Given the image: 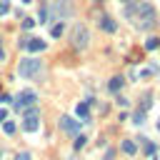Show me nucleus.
I'll return each mask as SVG.
<instances>
[{"label":"nucleus","instance_id":"1","mask_svg":"<svg viewBox=\"0 0 160 160\" xmlns=\"http://www.w3.org/2000/svg\"><path fill=\"white\" fill-rule=\"evenodd\" d=\"M135 10H138V28L140 30H150L155 25V10H152V5L150 2H140Z\"/></svg>","mask_w":160,"mask_h":160},{"label":"nucleus","instance_id":"2","mask_svg":"<svg viewBox=\"0 0 160 160\" xmlns=\"http://www.w3.org/2000/svg\"><path fill=\"white\" fill-rule=\"evenodd\" d=\"M40 72V60H35V58H22L20 62H18V75L20 78H35Z\"/></svg>","mask_w":160,"mask_h":160},{"label":"nucleus","instance_id":"3","mask_svg":"<svg viewBox=\"0 0 160 160\" xmlns=\"http://www.w3.org/2000/svg\"><path fill=\"white\" fill-rule=\"evenodd\" d=\"M88 40H90L88 28L85 25H75V30H72V45L82 50V48H88Z\"/></svg>","mask_w":160,"mask_h":160},{"label":"nucleus","instance_id":"4","mask_svg":"<svg viewBox=\"0 0 160 160\" xmlns=\"http://www.w3.org/2000/svg\"><path fill=\"white\" fill-rule=\"evenodd\" d=\"M18 45L22 50H30V52H42L45 50V40H40V38H22V40H18Z\"/></svg>","mask_w":160,"mask_h":160},{"label":"nucleus","instance_id":"5","mask_svg":"<svg viewBox=\"0 0 160 160\" xmlns=\"http://www.w3.org/2000/svg\"><path fill=\"white\" fill-rule=\"evenodd\" d=\"M38 125H40V120H38V110H35V108H28L25 115H22V128H25L28 132H35Z\"/></svg>","mask_w":160,"mask_h":160},{"label":"nucleus","instance_id":"6","mask_svg":"<svg viewBox=\"0 0 160 160\" xmlns=\"http://www.w3.org/2000/svg\"><path fill=\"white\" fill-rule=\"evenodd\" d=\"M70 12H72V5H70V0H58V2H55V8H52V15H55L58 20H65V18H70Z\"/></svg>","mask_w":160,"mask_h":160},{"label":"nucleus","instance_id":"7","mask_svg":"<svg viewBox=\"0 0 160 160\" xmlns=\"http://www.w3.org/2000/svg\"><path fill=\"white\" fill-rule=\"evenodd\" d=\"M35 100H38V98H35V92H32V90H22V92H20V98L15 100V108H18V110H20V108H32V105H35Z\"/></svg>","mask_w":160,"mask_h":160},{"label":"nucleus","instance_id":"8","mask_svg":"<svg viewBox=\"0 0 160 160\" xmlns=\"http://www.w3.org/2000/svg\"><path fill=\"white\" fill-rule=\"evenodd\" d=\"M60 128H62L65 132H78V130H80V120H72V118L62 115V118H60Z\"/></svg>","mask_w":160,"mask_h":160},{"label":"nucleus","instance_id":"9","mask_svg":"<svg viewBox=\"0 0 160 160\" xmlns=\"http://www.w3.org/2000/svg\"><path fill=\"white\" fill-rule=\"evenodd\" d=\"M98 25H100V30H105V32H115V30H118V25H115V20H112L110 15H102V18L98 20Z\"/></svg>","mask_w":160,"mask_h":160},{"label":"nucleus","instance_id":"10","mask_svg":"<svg viewBox=\"0 0 160 160\" xmlns=\"http://www.w3.org/2000/svg\"><path fill=\"white\" fill-rule=\"evenodd\" d=\"M75 115L80 118V122H90V102H80L75 108Z\"/></svg>","mask_w":160,"mask_h":160},{"label":"nucleus","instance_id":"11","mask_svg":"<svg viewBox=\"0 0 160 160\" xmlns=\"http://www.w3.org/2000/svg\"><path fill=\"white\" fill-rule=\"evenodd\" d=\"M122 85H125V80L120 78V75H115L110 82H108V88H110V92H120L122 90Z\"/></svg>","mask_w":160,"mask_h":160},{"label":"nucleus","instance_id":"12","mask_svg":"<svg viewBox=\"0 0 160 160\" xmlns=\"http://www.w3.org/2000/svg\"><path fill=\"white\" fill-rule=\"evenodd\" d=\"M135 150H138V145H135L132 140H122V152H128V155H135Z\"/></svg>","mask_w":160,"mask_h":160},{"label":"nucleus","instance_id":"13","mask_svg":"<svg viewBox=\"0 0 160 160\" xmlns=\"http://www.w3.org/2000/svg\"><path fill=\"white\" fill-rule=\"evenodd\" d=\"M132 122H135V125H142V122H145V110H135Z\"/></svg>","mask_w":160,"mask_h":160},{"label":"nucleus","instance_id":"14","mask_svg":"<svg viewBox=\"0 0 160 160\" xmlns=\"http://www.w3.org/2000/svg\"><path fill=\"white\" fill-rule=\"evenodd\" d=\"M2 130H5L8 135H12V132H15V122H12V120H2Z\"/></svg>","mask_w":160,"mask_h":160},{"label":"nucleus","instance_id":"15","mask_svg":"<svg viewBox=\"0 0 160 160\" xmlns=\"http://www.w3.org/2000/svg\"><path fill=\"white\" fill-rule=\"evenodd\" d=\"M142 140H145V152H148L150 158H155V142H150L148 138H142Z\"/></svg>","mask_w":160,"mask_h":160},{"label":"nucleus","instance_id":"16","mask_svg":"<svg viewBox=\"0 0 160 160\" xmlns=\"http://www.w3.org/2000/svg\"><path fill=\"white\" fill-rule=\"evenodd\" d=\"M158 45H160V38H148V42H145V48H148V50H155Z\"/></svg>","mask_w":160,"mask_h":160},{"label":"nucleus","instance_id":"17","mask_svg":"<svg viewBox=\"0 0 160 160\" xmlns=\"http://www.w3.org/2000/svg\"><path fill=\"white\" fill-rule=\"evenodd\" d=\"M62 30H65V28H62V22H58V25H52V30H50V32H52V38H60V35H62Z\"/></svg>","mask_w":160,"mask_h":160},{"label":"nucleus","instance_id":"18","mask_svg":"<svg viewBox=\"0 0 160 160\" xmlns=\"http://www.w3.org/2000/svg\"><path fill=\"white\" fill-rule=\"evenodd\" d=\"M85 142H88V138H85V135H78V138H75V150L85 148Z\"/></svg>","mask_w":160,"mask_h":160},{"label":"nucleus","instance_id":"19","mask_svg":"<svg viewBox=\"0 0 160 160\" xmlns=\"http://www.w3.org/2000/svg\"><path fill=\"white\" fill-rule=\"evenodd\" d=\"M38 20H40V22H48V8H40V12H38Z\"/></svg>","mask_w":160,"mask_h":160},{"label":"nucleus","instance_id":"20","mask_svg":"<svg viewBox=\"0 0 160 160\" xmlns=\"http://www.w3.org/2000/svg\"><path fill=\"white\" fill-rule=\"evenodd\" d=\"M8 10H10V2L8 0H0V15H5Z\"/></svg>","mask_w":160,"mask_h":160},{"label":"nucleus","instance_id":"21","mask_svg":"<svg viewBox=\"0 0 160 160\" xmlns=\"http://www.w3.org/2000/svg\"><path fill=\"white\" fill-rule=\"evenodd\" d=\"M32 25H35V20H30V18H25V20H22V28H25V30H30Z\"/></svg>","mask_w":160,"mask_h":160},{"label":"nucleus","instance_id":"22","mask_svg":"<svg viewBox=\"0 0 160 160\" xmlns=\"http://www.w3.org/2000/svg\"><path fill=\"white\" fill-rule=\"evenodd\" d=\"M15 160H30V152H20V155H18Z\"/></svg>","mask_w":160,"mask_h":160},{"label":"nucleus","instance_id":"23","mask_svg":"<svg viewBox=\"0 0 160 160\" xmlns=\"http://www.w3.org/2000/svg\"><path fill=\"white\" fill-rule=\"evenodd\" d=\"M0 102H12V98L10 95H0Z\"/></svg>","mask_w":160,"mask_h":160},{"label":"nucleus","instance_id":"24","mask_svg":"<svg viewBox=\"0 0 160 160\" xmlns=\"http://www.w3.org/2000/svg\"><path fill=\"white\" fill-rule=\"evenodd\" d=\"M0 120H8V110H2V108H0Z\"/></svg>","mask_w":160,"mask_h":160},{"label":"nucleus","instance_id":"25","mask_svg":"<svg viewBox=\"0 0 160 160\" xmlns=\"http://www.w3.org/2000/svg\"><path fill=\"white\" fill-rule=\"evenodd\" d=\"M2 58H5V52H2V48H0V60H2Z\"/></svg>","mask_w":160,"mask_h":160},{"label":"nucleus","instance_id":"26","mask_svg":"<svg viewBox=\"0 0 160 160\" xmlns=\"http://www.w3.org/2000/svg\"><path fill=\"white\" fill-rule=\"evenodd\" d=\"M158 130H160V120H158Z\"/></svg>","mask_w":160,"mask_h":160},{"label":"nucleus","instance_id":"27","mask_svg":"<svg viewBox=\"0 0 160 160\" xmlns=\"http://www.w3.org/2000/svg\"><path fill=\"white\" fill-rule=\"evenodd\" d=\"M22 2H30V0H22Z\"/></svg>","mask_w":160,"mask_h":160},{"label":"nucleus","instance_id":"28","mask_svg":"<svg viewBox=\"0 0 160 160\" xmlns=\"http://www.w3.org/2000/svg\"><path fill=\"white\" fill-rule=\"evenodd\" d=\"M122 2H130V0H122Z\"/></svg>","mask_w":160,"mask_h":160}]
</instances>
